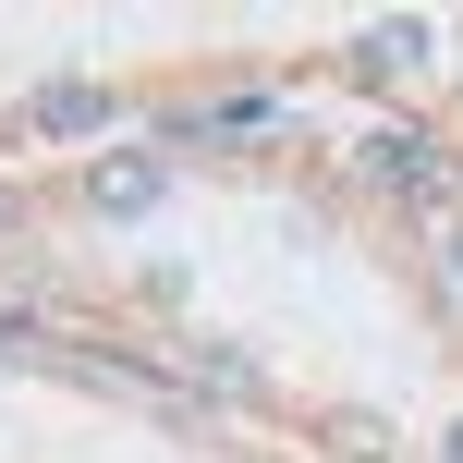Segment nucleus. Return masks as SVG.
Wrapping results in <instances>:
<instances>
[{
	"label": "nucleus",
	"mask_w": 463,
	"mask_h": 463,
	"mask_svg": "<svg viewBox=\"0 0 463 463\" xmlns=\"http://www.w3.org/2000/svg\"><path fill=\"white\" fill-rule=\"evenodd\" d=\"M366 171H378L391 195H439V184H451V171H439V135H402V122L366 135Z\"/></svg>",
	"instance_id": "f257e3e1"
},
{
	"label": "nucleus",
	"mask_w": 463,
	"mask_h": 463,
	"mask_svg": "<svg viewBox=\"0 0 463 463\" xmlns=\"http://www.w3.org/2000/svg\"><path fill=\"white\" fill-rule=\"evenodd\" d=\"M159 195H171L159 159H98V171H86V208H98V220H135V208H159Z\"/></svg>",
	"instance_id": "f03ea898"
},
{
	"label": "nucleus",
	"mask_w": 463,
	"mask_h": 463,
	"mask_svg": "<svg viewBox=\"0 0 463 463\" xmlns=\"http://www.w3.org/2000/svg\"><path fill=\"white\" fill-rule=\"evenodd\" d=\"M427 49H439V37H427L415 13H402V24H366V37H354V73H378V86H391V73H415Z\"/></svg>",
	"instance_id": "7ed1b4c3"
},
{
	"label": "nucleus",
	"mask_w": 463,
	"mask_h": 463,
	"mask_svg": "<svg viewBox=\"0 0 463 463\" xmlns=\"http://www.w3.org/2000/svg\"><path fill=\"white\" fill-rule=\"evenodd\" d=\"M24 122H37V135H98L110 98H98V86H49V98H24Z\"/></svg>",
	"instance_id": "20e7f679"
},
{
	"label": "nucleus",
	"mask_w": 463,
	"mask_h": 463,
	"mask_svg": "<svg viewBox=\"0 0 463 463\" xmlns=\"http://www.w3.org/2000/svg\"><path fill=\"white\" fill-rule=\"evenodd\" d=\"M439 463H463V415H451V439H439Z\"/></svg>",
	"instance_id": "39448f33"
},
{
	"label": "nucleus",
	"mask_w": 463,
	"mask_h": 463,
	"mask_svg": "<svg viewBox=\"0 0 463 463\" xmlns=\"http://www.w3.org/2000/svg\"><path fill=\"white\" fill-rule=\"evenodd\" d=\"M0 220H13V195H0Z\"/></svg>",
	"instance_id": "423d86ee"
}]
</instances>
